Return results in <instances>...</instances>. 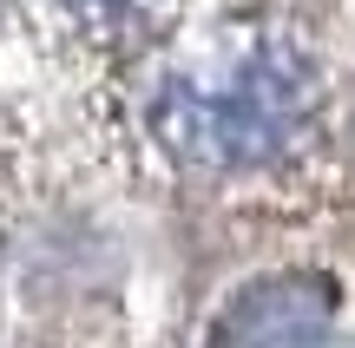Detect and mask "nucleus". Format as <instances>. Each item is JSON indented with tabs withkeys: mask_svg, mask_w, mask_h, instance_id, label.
I'll return each instance as SVG.
<instances>
[{
	"mask_svg": "<svg viewBox=\"0 0 355 348\" xmlns=\"http://www.w3.org/2000/svg\"><path fill=\"white\" fill-rule=\"evenodd\" d=\"M60 7H66V20L92 26V33H125V26L152 20L165 0H60Z\"/></svg>",
	"mask_w": 355,
	"mask_h": 348,
	"instance_id": "2",
	"label": "nucleus"
},
{
	"mask_svg": "<svg viewBox=\"0 0 355 348\" xmlns=\"http://www.w3.org/2000/svg\"><path fill=\"white\" fill-rule=\"evenodd\" d=\"M316 118V66L290 33H224L152 92V131L204 171H257Z\"/></svg>",
	"mask_w": 355,
	"mask_h": 348,
	"instance_id": "1",
	"label": "nucleus"
}]
</instances>
